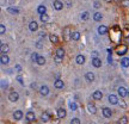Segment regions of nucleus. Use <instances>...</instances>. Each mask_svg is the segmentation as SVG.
<instances>
[{"label":"nucleus","instance_id":"f257e3e1","mask_svg":"<svg viewBox=\"0 0 129 124\" xmlns=\"http://www.w3.org/2000/svg\"><path fill=\"white\" fill-rule=\"evenodd\" d=\"M62 35H64V39L66 41V42H68L69 39H72V32H71V29H69V26L64 27Z\"/></svg>","mask_w":129,"mask_h":124},{"label":"nucleus","instance_id":"f03ea898","mask_svg":"<svg viewBox=\"0 0 129 124\" xmlns=\"http://www.w3.org/2000/svg\"><path fill=\"white\" fill-rule=\"evenodd\" d=\"M128 51V48H127V45L122 44V45H118L117 48H116V53L118 54V55H124V54Z\"/></svg>","mask_w":129,"mask_h":124},{"label":"nucleus","instance_id":"7ed1b4c3","mask_svg":"<svg viewBox=\"0 0 129 124\" xmlns=\"http://www.w3.org/2000/svg\"><path fill=\"white\" fill-rule=\"evenodd\" d=\"M18 99H19V94L16 92V91H12V92L9 94V100L10 101H12V103H16Z\"/></svg>","mask_w":129,"mask_h":124},{"label":"nucleus","instance_id":"20e7f679","mask_svg":"<svg viewBox=\"0 0 129 124\" xmlns=\"http://www.w3.org/2000/svg\"><path fill=\"white\" fill-rule=\"evenodd\" d=\"M53 7L55 10H57V11H60V10H62V7H64V4L60 0H55L54 4H53Z\"/></svg>","mask_w":129,"mask_h":124},{"label":"nucleus","instance_id":"39448f33","mask_svg":"<svg viewBox=\"0 0 129 124\" xmlns=\"http://www.w3.org/2000/svg\"><path fill=\"white\" fill-rule=\"evenodd\" d=\"M108 99H109V103H110V104H112V105L118 104V99H117V97H116L115 94H110Z\"/></svg>","mask_w":129,"mask_h":124},{"label":"nucleus","instance_id":"423d86ee","mask_svg":"<svg viewBox=\"0 0 129 124\" xmlns=\"http://www.w3.org/2000/svg\"><path fill=\"white\" fill-rule=\"evenodd\" d=\"M103 116H104L105 118H110L111 116H112V112H111V110L109 107H104V109H103Z\"/></svg>","mask_w":129,"mask_h":124},{"label":"nucleus","instance_id":"0eeeda50","mask_svg":"<svg viewBox=\"0 0 129 124\" xmlns=\"http://www.w3.org/2000/svg\"><path fill=\"white\" fill-rule=\"evenodd\" d=\"M29 29H30V31H36L37 29H38V24H37L36 20L30 22V24H29Z\"/></svg>","mask_w":129,"mask_h":124},{"label":"nucleus","instance_id":"6e6552de","mask_svg":"<svg viewBox=\"0 0 129 124\" xmlns=\"http://www.w3.org/2000/svg\"><path fill=\"white\" fill-rule=\"evenodd\" d=\"M92 98L94 99V100H101L102 98H103V93H102V91H96V92L92 94Z\"/></svg>","mask_w":129,"mask_h":124},{"label":"nucleus","instance_id":"1a4fd4ad","mask_svg":"<svg viewBox=\"0 0 129 124\" xmlns=\"http://www.w3.org/2000/svg\"><path fill=\"white\" fill-rule=\"evenodd\" d=\"M66 115H67V113H66V110H64V107H60V109L57 110V117H59V118H64Z\"/></svg>","mask_w":129,"mask_h":124},{"label":"nucleus","instance_id":"9d476101","mask_svg":"<svg viewBox=\"0 0 129 124\" xmlns=\"http://www.w3.org/2000/svg\"><path fill=\"white\" fill-rule=\"evenodd\" d=\"M92 64L96 67V68H99L102 66V61L98 59V57H93L92 59Z\"/></svg>","mask_w":129,"mask_h":124},{"label":"nucleus","instance_id":"9b49d317","mask_svg":"<svg viewBox=\"0 0 129 124\" xmlns=\"http://www.w3.org/2000/svg\"><path fill=\"white\" fill-rule=\"evenodd\" d=\"M118 94H120L121 97L123 98V97H126V96H128V91L124 88V87H118Z\"/></svg>","mask_w":129,"mask_h":124},{"label":"nucleus","instance_id":"f8f14e48","mask_svg":"<svg viewBox=\"0 0 129 124\" xmlns=\"http://www.w3.org/2000/svg\"><path fill=\"white\" fill-rule=\"evenodd\" d=\"M26 119H28L29 122H34L35 121V113L32 112V111H29V112H26Z\"/></svg>","mask_w":129,"mask_h":124},{"label":"nucleus","instance_id":"ddd939ff","mask_svg":"<svg viewBox=\"0 0 129 124\" xmlns=\"http://www.w3.org/2000/svg\"><path fill=\"white\" fill-rule=\"evenodd\" d=\"M0 61H1V63H2V64H7V63L10 62L9 56H7L6 54H2V55H1V57H0Z\"/></svg>","mask_w":129,"mask_h":124},{"label":"nucleus","instance_id":"4468645a","mask_svg":"<svg viewBox=\"0 0 129 124\" xmlns=\"http://www.w3.org/2000/svg\"><path fill=\"white\" fill-rule=\"evenodd\" d=\"M39 93H41L42 96H48V93H49V87H48V86H42V87L39 88Z\"/></svg>","mask_w":129,"mask_h":124},{"label":"nucleus","instance_id":"2eb2a0df","mask_svg":"<svg viewBox=\"0 0 129 124\" xmlns=\"http://www.w3.org/2000/svg\"><path fill=\"white\" fill-rule=\"evenodd\" d=\"M87 110H89V112L92 113V115H94V113L97 112V107L94 106L93 104H89V105H87Z\"/></svg>","mask_w":129,"mask_h":124},{"label":"nucleus","instance_id":"dca6fc26","mask_svg":"<svg viewBox=\"0 0 129 124\" xmlns=\"http://www.w3.org/2000/svg\"><path fill=\"white\" fill-rule=\"evenodd\" d=\"M41 119H42V122L47 123V122H49V119H50V115H49L48 112H44V113H42V116H41Z\"/></svg>","mask_w":129,"mask_h":124},{"label":"nucleus","instance_id":"f3484780","mask_svg":"<svg viewBox=\"0 0 129 124\" xmlns=\"http://www.w3.org/2000/svg\"><path fill=\"white\" fill-rule=\"evenodd\" d=\"M49 39H50V42L54 43V44H57V43H59V38H57V36L54 35V34L49 35Z\"/></svg>","mask_w":129,"mask_h":124},{"label":"nucleus","instance_id":"a211bd4d","mask_svg":"<svg viewBox=\"0 0 129 124\" xmlns=\"http://www.w3.org/2000/svg\"><path fill=\"white\" fill-rule=\"evenodd\" d=\"M85 78H86V80H87L89 82H91V81H93V80H94V74H93L92 72H89V73H86Z\"/></svg>","mask_w":129,"mask_h":124},{"label":"nucleus","instance_id":"6ab92c4d","mask_svg":"<svg viewBox=\"0 0 129 124\" xmlns=\"http://www.w3.org/2000/svg\"><path fill=\"white\" fill-rule=\"evenodd\" d=\"M75 62H77L78 64H84V63H85V57H84L83 55H78L77 59H75Z\"/></svg>","mask_w":129,"mask_h":124},{"label":"nucleus","instance_id":"aec40b11","mask_svg":"<svg viewBox=\"0 0 129 124\" xmlns=\"http://www.w3.org/2000/svg\"><path fill=\"white\" fill-rule=\"evenodd\" d=\"M121 64H122V67H124V68L129 67V57H123V59L121 60Z\"/></svg>","mask_w":129,"mask_h":124},{"label":"nucleus","instance_id":"412c9836","mask_svg":"<svg viewBox=\"0 0 129 124\" xmlns=\"http://www.w3.org/2000/svg\"><path fill=\"white\" fill-rule=\"evenodd\" d=\"M13 117H14V119H16V121H19V119H22V118H23V112L18 110V111H16V112L13 113Z\"/></svg>","mask_w":129,"mask_h":124},{"label":"nucleus","instance_id":"4be33fe9","mask_svg":"<svg viewBox=\"0 0 129 124\" xmlns=\"http://www.w3.org/2000/svg\"><path fill=\"white\" fill-rule=\"evenodd\" d=\"M98 32H99V35H105L108 32V27L104 26V25H101L98 27Z\"/></svg>","mask_w":129,"mask_h":124},{"label":"nucleus","instance_id":"5701e85b","mask_svg":"<svg viewBox=\"0 0 129 124\" xmlns=\"http://www.w3.org/2000/svg\"><path fill=\"white\" fill-rule=\"evenodd\" d=\"M54 86H55L56 88H62V87H64V81L60 80V79H57L55 82H54Z\"/></svg>","mask_w":129,"mask_h":124},{"label":"nucleus","instance_id":"b1692460","mask_svg":"<svg viewBox=\"0 0 129 124\" xmlns=\"http://www.w3.org/2000/svg\"><path fill=\"white\" fill-rule=\"evenodd\" d=\"M102 18H103V16H102V13H99V12H96V13L93 14V19H94L96 22H101Z\"/></svg>","mask_w":129,"mask_h":124},{"label":"nucleus","instance_id":"393cba45","mask_svg":"<svg viewBox=\"0 0 129 124\" xmlns=\"http://www.w3.org/2000/svg\"><path fill=\"white\" fill-rule=\"evenodd\" d=\"M37 12L39 13V14H43V13H46L47 12V9L44 5H41V6H38V9H37Z\"/></svg>","mask_w":129,"mask_h":124},{"label":"nucleus","instance_id":"a878e982","mask_svg":"<svg viewBox=\"0 0 129 124\" xmlns=\"http://www.w3.org/2000/svg\"><path fill=\"white\" fill-rule=\"evenodd\" d=\"M37 64H39V66H43L44 63H46V59L43 57V56H38V59H37Z\"/></svg>","mask_w":129,"mask_h":124},{"label":"nucleus","instance_id":"bb28decb","mask_svg":"<svg viewBox=\"0 0 129 124\" xmlns=\"http://www.w3.org/2000/svg\"><path fill=\"white\" fill-rule=\"evenodd\" d=\"M9 50H10L9 45H7V44H1V53H2V54L9 53Z\"/></svg>","mask_w":129,"mask_h":124},{"label":"nucleus","instance_id":"cd10ccee","mask_svg":"<svg viewBox=\"0 0 129 124\" xmlns=\"http://www.w3.org/2000/svg\"><path fill=\"white\" fill-rule=\"evenodd\" d=\"M80 38V32H78V31H74V32H72V39H74V41H78Z\"/></svg>","mask_w":129,"mask_h":124},{"label":"nucleus","instance_id":"c85d7f7f","mask_svg":"<svg viewBox=\"0 0 129 124\" xmlns=\"http://www.w3.org/2000/svg\"><path fill=\"white\" fill-rule=\"evenodd\" d=\"M55 55L60 56V57H64V50L62 49V48H59V49L56 50V54H55Z\"/></svg>","mask_w":129,"mask_h":124},{"label":"nucleus","instance_id":"c756f323","mask_svg":"<svg viewBox=\"0 0 129 124\" xmlns=\"http://www.w3.org/2000/svg\"><path fill=\"white\" fill-rule=\"evenodd\" d=\"M127 123H128V117L127 116L121 117V119L118 121V124H127Z\"/></svg>","mask_w":129,"mask_h":124},{"label":"nucleus","instance_id":"7c9ffc66","mask_svg":"<svg viewBox=\"0 0 129 124\" xmlns=\"http://www.w3.org/2000/svg\"><path fill=\"white\" fill-rule=\"evenodd\" d=\"M49 20V16L46 14V13H43V14H41V22H43V23H47Z\"/></svg>","mask_w":129,"mask_h":124},{"label":"nucleus","instance_id":"2f4dec72","mask_svg":"<svg viewBox=\"0 0 129 124\" xmlns=\"http://www.w3.org/2000/svg\"><path fill=\"white\" fill-rule=\"evenodd\" d=\"M89 18H90V13L89 12H83L81 13V19L83 20H87Z\"/></svg>","mask_w":129,"mask_h":124},{"label":"nucleus","instance_id":"473e14b6","mask_svg":"<svg viewBox=\"0 0 129 124\" xmlns=\"http://www.w3.org/2000/svg\"><path fill=\"white\" fill-rule=\"evenodd\" d=\"M7 11H9L10 13H12V14H17V13L19 12L18 9H13V7H9V9H7Z\"/></svg>","mask_w":129,"mask_h":124},{"label":"nucleus","instance_id":"72a5a7b5","mask_svg":"<svg viewBox=\"0 0 129 124\" xmlns=\"http://www.w3.org/2000/svg\"><path fill=\"white\" fill-rule=\"evenodd\" d=\"M69 107H71V110H72V111H75V110L78 109V106H77V104H75V103H69Z\"/></svg>","mask_w":129,"mask_h":124},{"label":"nucleus","instance_id":"f704fd0d","mask_svg":"<svg viewBox=\"0 0 129 124\" xmlns=\"http://www.w3.org/2000/svg\"><path fill=\"white\" fill-rule=\"evenodd\" d=\"M62 59H64V57H60V56H57V55H55V57H54V60H55L56 63H61V62H62Z\"/></svg>","mask_w":129,"mask_h":124},{"label":"nucleus","instance_id":"c9c22d12","mask_svg":"<svg viewBox=\"0 0 129 124\" xmlns=\"http://www.w3.org/2000/svg\"><path fill=\"white\" fill-rule=\"evenodd\" d=\"M5 31H6V27H5L4 24H1V25H0V34H1V35H4V34H5Z\"/></svg>","mask_w":129,"mask_h":124},{"label":"nucleus","instance_id":"e433bc0d","mask_svg":"<svg viewBox=\"0 0 129 124\" xmlns=\"http://www.w3.org/2000/svg\"><path fill=\"white\" fill-rule=\"evenodd\" d=\"M71 124H80V119L79 118H73L71 121Z\"/></svg>","mask_w":129,"mask_h":124},{"label":"nucleus","instance_id":"4c0bfd02","mask_svg":"<svg viewBox=\"0 0 129 124\" xmlns=\"http://www.w3.org/2000/svg\"><path fill=\"white\" fill-rule=\"evenodd\" d=\"M37 59H38V55H37L36 53H34L32 55H31V60H32V61L36 62V61H37Z\"/></svg>","mask_w":129,"mask_h":124},{"label":"nucleus","instance_id":"58836bf2","mask_svg":"<svg viewBox=\"0 0 129 124\" xmlns=\"http://www.w3.org/2000/svg\"><path fill=\"white\" fill-rule=\"evenodd\" d=\"M1 87H2V89L7 88V82H5V80H2V81H1Z\"/></svg>","mask_w":129,"mask_h":124},{"label":"nucleus","instance_id":"ea45409f","mask_svg":"<svg viewBox=\"0 0 129 124\" xmlns=\"http://www.w3.org/2000/svg\"><path fill=\"white\" fill-rule=\"evenodd\" d=\"M17 80L19 81V84H20V85H24V81H23V78H22L20 75H18V76H17Z\"/></svg>","mask_w":129,"mask_h":124},{"label":"nucleus","instance_id":"a19ab883","mask_svg":"<svg viewBox=\"0 0 129 124\" xmlns=\"http://www.w3.org/2000/svg\"><path fill=\"white\" fill-rule=\"evenodd\" d=\"M118 103H120V105L122 107H126L127 106V104H126V101H124V100H118Z\"/></svg>","mask_w":129,"mask_h":124},{"label":"nucleus","instance_id":"79ce46f5","mask_svg":"<svg viewBox=\"0 0 129 124\" xmlns=\"http://www.w3.org/2000/svg\"><path fill=\"white\" fill-rule=\"evenodd\" d=\"M121 2H122L123 6H128L129 5V0H123V1H121Z\"/></svg>","mask_w":129,"mask_h":124},{"label":"nucleus","instance_id":"37998d69","mask_svg":"<svg viewBox=\"0 0 129 124\" xmlns=\"http://www.w3.org/2000/svg\"><path fill=\"white\" fill-rule=\"evenodd\" d=\"M36 47L38 48V49H41V48L43 47V45H42V42H41V41H38V42L36 43Z\"/></svg>","mask_w":129,"mask_h":124},{"label":"nucleus","instance_id":"c03bdc74","mask_svg":"<svg viewBox=\"0 0 129 124\" xmlns=\"http://www.w3.org/2000/svg\"><path fill=\"white\" fill-rule=\"evenodd\" d=\"M16 71L18 72V73H20V72H22V67H20L19 64H17V66H16Z\"/></svg>","mask_w":129,"mask_h":124},{"label":"nucleus","instance_id":"a18cd8bd","mask_svg":"<svg viewBox=\"0 0 129 124\" xmlns=\"http://www.w3.org/2000/svg\"><path fill=\"white\" fill-rule=\"evenodd\" d=\"M94 7H96V9H98V7H101V4H99L98 1H96V2H94Z\"/></svg>","mask_w":129,"mask_h":124},{"label":"nucleus","instance_id":"49530a36","mask_svg":"<svg viewBox=\"0 0 129 124\" xmlns=\"http://www.w3.org/2000/svg\"><path fill=\"white\" fill-rule=\"evenodd\" d=\"M97 55H98V51H92V56H93V57H97Z\"/></svg>","mask_w":129,"mask_h":124},{"label":"nucleus","instance_id":"de8ad7c7","mask_svg":"<svg viewBox=\"0 0 129 124\" xmlns=\"http://www.w3.org/2000/svg\"><path fill=\"white\" fill-rule=\"evenodd\" d=\"M124 36H126V37H129V30H126V31H124Z\"/></svg>","mask_w":129,"mask_h":124},{"label":"nucleus","instance_id":"09e8293b","mask_svg":"<svg viewBox=\"0 0 129 124\" xmlns=\"http://www.w3.org/2000/svg\"><path fill=\"white\" fill-rule=\"evenodd\" d=\"M105 1H106V2H111V0H105Z\"/></svg>","mask_w":129,"mask_h":124},{"label":"nucleus","instance_id":"8fccbe9b","mask_svg":"<svg viewBox=\"0 0 129 124\" xmlns=\"http://www.w3.org/2000/svg\"><path fill=\"white\" fill-rule=\"evenodd\" d=\"M117 1H122V0H117Z\"/></svg>","mask_w":129,"mask_h":124}]
</instances>
